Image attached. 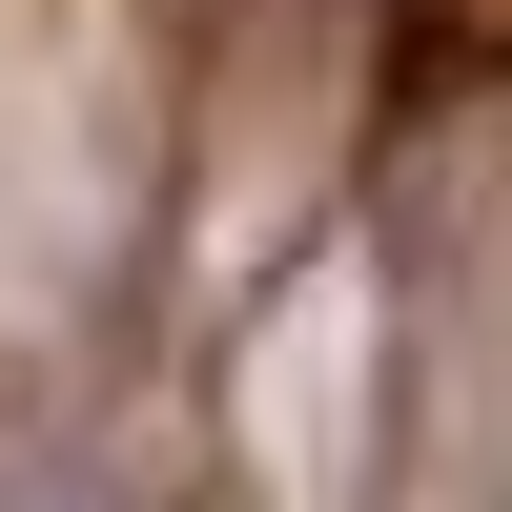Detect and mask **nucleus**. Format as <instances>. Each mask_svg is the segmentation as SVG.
<instances>
[{"label": "nucleus", "mask_w": 512, "mask_h": 512, "mask_svg": "<svg viewBox=\"0 0 512 512\" xmlns=\"http://www.w3.org/2000/svg\"><path fill=\"white\" fill-rule=\"evenodd\" d=\"M0 512H62V492H0Z\"/></svg>", "instance_id": "nucleus-1"}]
</instances>
